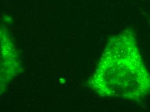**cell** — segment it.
<instances>
[{"label": "cell", "instance_id": "7a4b0ae2", "mask_svg": "<svg viewBox=\"0 0 150 112\" xmlns=\"http://www.w3.org/2000/svg\"><path fill=\"white\" fill-rule=\"evenodd\" d=\"M2 38L0 37V88L2 85V83L4 82V63H3V59L4 57V44H3V42L1 41Z\"/></svg>", "mask_w": 150, "mask_h": 112}, {"label": "cell", "instance_id": "6da1fadb", "mask_svg": "<svg viewBox=\"0 0 150 112\" xmlns=\"http://www.w3.org/2000/svg\"><path fill=\"white\" fill-rule=\"evenodd\" d=\"M88 84L104 97L140 101L149 94L150 73L133 30L126 29L109 39Z\"/></svg>", "mask_w": 150, "mask_h": 112}]
</instances>
